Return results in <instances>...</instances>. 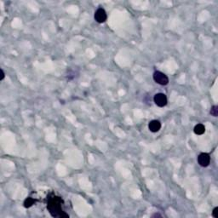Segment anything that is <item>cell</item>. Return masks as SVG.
I'll return each instance as SVG.
<instances>
[{"mask_svg":"<svg viewBox=\"0 0 218 218\" xmlns=\"http://www.w3.org/2000/svg\"><path fill=\"white\" fill-rule=\"evenodd\" d=\"M63 201L61 197L56 195H50L48 198L47 209L54 217H69L62 210Z\"/></svg>","mask_w":218,"mask_h":218,"instance_id":"obj_1","label":"cell"},{"mask_svg":"<svg viewBox=\"0 0 218 218\" xmlns=\"http://www.w3.org/2000/svg\"><path fill=\"white\" fill-rule=\"evenodd\" d=\"M152 77H153V80L160 85H167L169 84V78L166 74L162 72L156 71L155 73H153Z\"/></svg>","mask_w":218,"mask_h":218,"instance_id":"obj_2","label":"cell"},{"mask_svg":"<svg viewBox=\"0 0 218 218\" xmlns=\"http://www.w3.org/2000/svg\"><path fill=\"white\" fill-rule=\"evenodd\" d=\"M153 101H154L156 105L159 107H164L167 105V102H168L167 97H166V96H165L164 93H158V94H156L154 97H153Z\"/></svg>","mask_w":218,"mask_h":218,"instance_id":"obj_3","label":"cell"},{"mask_svg":"<svg viewBox=\"0 0 218 218\" xmlns=\"http://www.w3.org/2000/svg\"><path fill=\"white\" fill-rule=\"evenodd\" d=\"M94 17H95V20L98 23H104L107 20V12L105 11L104 9L99 8V9H97L96 10Z\"/></svg>","mask_w":218,"mask_h":218,"instance_id":"obj_4","label":"cell"},{"mask_svg":"<svg viewBox=\"0 0 218 218\" xmlns=\"http://www.w3.org/2000/svg\"><path fill=\"white\" fill-rule=\"evenodd\" d=\"M198 163L202 167H207L211 163V157L206 152H202L198 157Z\"/></svg>","mask_w":218,"mask_h":218,"instance_id":"obj_5","label":"cell"},{"mask_svg":"<svg viewBox=\"0 0 218 218\" xmlns=\"http://www.w3.org/2000/svg\"><path fill=\"white\" fill-rule=\"evenodd\" d=\"M148 129L152 133L158 132L161 129V123L159 122V120H156V119L152 120L148 124Z\"/></svg>","mask_w":218,"mask_h":218,"instance_id":"obj_6","label":"cell"},{"mask_svg":"<svg viewBox=\"0 0 218 218\" xmlns=\"http://www.w3.org/2000/svg\"><path fill=\"white\" fill-rule=\"evenodd\" d=\"M193 131H194V133L196 134V135H198V136L203 135V134L205 132V125H202V124H198V125H196L194 127V129H193Z\"/></svg>","mask_w":218,"mask_h":218,"instance_id":"obj_7","label":"cell"},{"mask_svg":"<svg viewBox=\"0 0 218 218\" xmlns=\"http://www.w3.org/2000/svg\"><path fill=\"white\" fill-rule=\"evenodd\" d=\"M34 203H35V199L31 198V197H28L24 201V207L25 208H30L31 206H33L34 205Z\"/></svg>","mask_w":218,"mask_h":218,"instance_id":"obj_8","label":"cell"},{"mask_svg":"<svg viewBox=\"0 0 218 218\" xmlns=\"http://www.w3.org/2000/svg\"><path fill=\"white\" fill-rule=\"evenodd\" d=\"M211 114L214 117H217L218 115V107L217 106H213L211 108Z\"/></svg>","mask_w":218,"mask_h":218,"instance_id":"obj_9","label":"cell"},{"mask_svg":"<svg viewBox=\"0 0 218 218\" xmlns=\"http://www.w3.org/2000/svg\"><path fill=\"white\" fill-rule=\"evenodd\" d=\"M212 216L215 218H218V207H216L212 211Z\"/></svg>","mask_w":218,"mask_h":218,"instance_id":"obj_10","label":"cell"},{"mask_svg":"<svg viewBox=\"0 0 218 218\" xmlns=\"http://www.w3.org/2000/svg\"><path fill=\"white\" fill-rule=\"evenodd\" d=\"M1 78H0V80H3V79H4V76H5V74H4V72H3V69H1Z\"/></svg>","mask_w":218,"mask_h":218,"instance_id":"obj_11","label":"cell"},{"mask_svg":"<svg viewBox=\"0 0 218 218\" xmlns=\"http://www.w3.org/2000/svg\"><path fill=\"white\" fill-rule=\"evenodd\" d=\"M152 217H162V216L159 215L158 213H155V214H153V215L152 216Z\"/></svg>","mask_w":218,"mask_h":218,"instance_id":"obj_12","label":"cell"}]
</instances>
